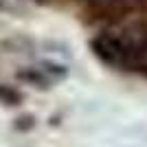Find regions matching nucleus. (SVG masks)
<instances>
[{
    "instance_id": "nucleus-1",
    "label": "nucleus",
    "mask_w": 147,
    "mask_h": 147,
    "mask_svg": "<svg viewBox=\"0 0 147 147\" xmlns=\"http://www.w3.org/2000/svg\"><path fill=\"white\" fill-rule=\"evenodd\" d=\"M0 99L7 101V103H18V101H20V94H18V92H13V90H9V88H2V86H0Z\"/></svg>"
}]
</instances>
